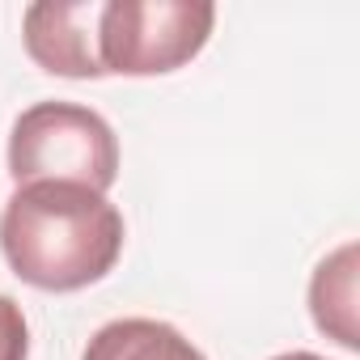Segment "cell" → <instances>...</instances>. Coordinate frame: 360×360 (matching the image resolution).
I'll list each match as a JSON object with an SVG mask.
<instances>
[{
  "instance_id": "obj_4",
  "label": "cell",
  "mask_w": 360,
  "mask_h": 360,
  "mask_svg": "<svg viewBox=\"0 0 360 360\" xmlns=\"http://www.w3.org/2000/svg\"><path fill=\"white\" fill-rule=\"evenodd\" d=\"M98 22L102 0H39L22 18V39L43 72L94 81L106 77L98 56Z\"/></svg>"
},
{
  "instance_id": "obj_2",
  "label": "cell",
  "mask_w": 360,
  "mask_h": 360,
  "mask_svg": "<svg viewBox=\"0 0 360 360\" xmlns=\"http://www.w3.org/2000/svg\"><path fill=\"white\" fill-rule=\"evenodd\" d=\"M13 183H81L110 191L119 178V140L110 123L77 102H34L9 131Z\"/></svg>"
},
{
  "instance_id": "obj_6",
  "label": "cell",
  "mask_w": 360,
  "mask_h": 360,
  "mask_svg": "<svg viewBox=\"0 0 360 360\" xmlns=\"http://www.w3.org/2000/svg\"><path fill=\"white\" fill-rule=\"evenodd\" d=\"M81 360H208V356L169 322L115 318L89 335Z\"/></svg>"
},
{
  "instance_id": "obj_3",
  "label": "cell",
  "mask_w": 360,
  "mask_h": 360,
  "mask_svg": "<svg viewBox=\"0 0 360 360\" xmlns=\"http://www.w3.org/2000/svg\"><path fill=\"white\" fill-rule=\"evenodd\" d=\"M217 26L208 0H106L98 22V56L119 77H161L191 64Z\"/></svg>"
},
{
  "instance_id": "obj_8",
  "label": "cell",
  "mask_w": 360,
  "mask_h": 360,
  "mask_svg": "<svg viewBox=\"0 0 360 360\" xmlns=\"http://www.w3.org/2000/svg\"><path fill=\"white\" fill-rule=\"evenodd\" d=\"M271 360H326V356H314V352H280Z\"/></svg>"
},
{
  "instance_id": "obj_5",
  "label": "cell",
  "mask_w": 360,
  "mask_h": 360,
  "mask_svg": "<svg viewBox=\"0 0 360 360\" xmlns=\"http://www.w3.org/2000/svg\"><path fill=\"white\" fill-rule=\"evenodd\" d=\"M356 276H360V246L343 242L339 250H330L314 280H309V314L314 326L335 339L339 347L356 352L360 347V318H356Z\"/></svg>"
},
{
  "instance_id": "obj_1",
  "label": "cell",
  "mask_w": 360,
  "mask_h": 360,
  "mask_svg": "<svg viewBox=\"0 0 360 360\" xmlns=\"http://www.w3.org/2000/svg\"><path fill=\"white\" fill-rule=\"evenodd\" d=\"M123 212L81 183H22L0 212V255L43 292H77L115 271Z\"/></svg>"
},
{
  "instance_id": "obj_7",
  "label": "cell",
  "mask_w": 360,
  "mask_h": 360,
  "mask_svg": "<svg viewBox=\"0 0 360 360\" xmlns=\"http://www.w3.org/2000/svg\"><path fill=\"white\" fill-rule=\"evenodd\" d=\"M30 356V326L13 297L0 292V360H26Z\"/></svg>"
}]
</instances>
